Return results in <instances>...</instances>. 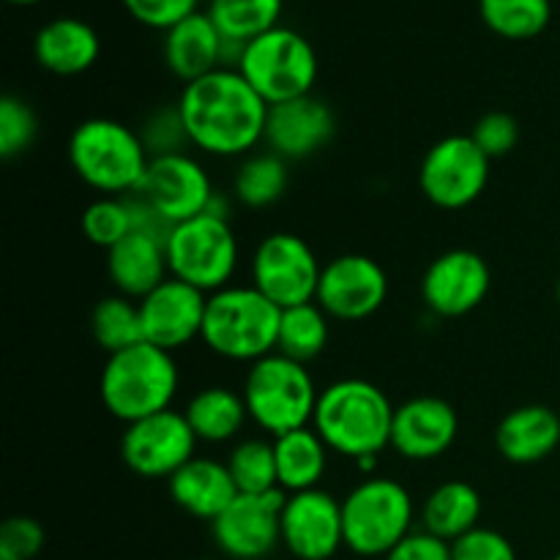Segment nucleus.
Returning a JSON list of instances; mask_svg holds the SVG:
<instances>
[{
	"mask_svg": "<svg viewBox=\"0 0 560 560\" xmlns=\"http://www.w3.org/2000/svg\"><path fill=\"white\" fill-rule=\"evenodd\" d=\"M178 113L191 148L208 156H246L266 140L268 104L238 69H217L184 85Z\"/></svg>",
	"mask_w": 560,
	"mask_h": 560,
	"instance_id": "f257e3e1",
	"label": "nucleus"
},
{
	"mask_svg": "<svg viewBox=\"0 0 560 560\" xmlns=\"http://www.w3.org/2000/svg\"><path fill=\"white\" fill-rule=\"evenodd\" d=\"M394 413L397 408L375 383L345 377L323 388L312 427L334 454L350 459L377 457L392 446Z\"/></svg>",
	"mask_w": 560,
	"mask_h": 560,
	"instance_id": "f03ea898",
	"label": "nucleus"
},
{
	"mask_svg": "<svg viewBox=\"0 0 560 560\" xmlns=\"http://www.w3.org/2000/svg\"><path fill=\"white\" fill-rule=\"evenodd\" d=\"M180 386L178 361L170 350L140 342L107 355L98 381L104 408L124 424L170 410Z\"/></svg>",
	"mask_w": 560,
	"mask_h": 560,
	"instance_id": "7ed1b4c3",
	"label": "nucleus"
},
{
	"mask_svg": "<svg viewBox=\"0 0 560 560\" xmlns=\"http://www.w3.org/2000/svg\"><path fill=\"white\" fill-rule=\"evenodd\" d=\"M69 162L82 184L104 197H126L140 189L151 164L140 131L113 118H88L71 131Z\"/></svg>",
	"mask_w": 560,
	"mask_h": 560,
	"instance_id": "20e7f679",
	"label": "nucleus"
},
{
	"mask_svg": "<svg viewBox=\"0 0 560 560\" xmlns=\"http://www.w3.org/2000/svg\"><path fill=\"white\" fill-rule=\"evenodd\" d=\"M282 310L252 284H228L208 295L202 342L228 361H255L277 353Z\"/></svg>",
	"mask_w": 560,
	"mask_h": 560,
	"instance_id": "39448f33",
	"label": "nucleus"
},
{
	"mask_svg": "<svg viewBox=\"0 0 560 560\" xmlns=\"http://www.w3.org/2000/svg\"><path fill=\"white\" fill-rule=\"evenodd\" d=\"M241 394L249 421H255L266 435L282 438L301 427H312L320 388L315 386L306 364L271 353L249 364Z\"/></svg>",
	"mask_w": 560,
	"mask_h": 560,
	"instance_id": "423d86ee",
	"label": "nucleus"
},
{
	"mask_svg": "<svg viewBox=\"0 0 560 560\" xmlns=\"http://www.w3.org/2000/svg\"><path fill=\"white\" fill-rule=\"evenodd\" d=\"M410 492L386 476H366L342 498L345 547L359 558H386L413 534Z\"/></svg>",
	"mask_w": 560,
	"mask_h": 560,
	"instance_id": "0eeeda50",
	"label": "nucleus"
},
{
	"mask_svg": "<svg viewBox=\"0 0 560 560\" xmlns=\"http://www.w3.org/2000/svg\"><path fill=\"white\" fill-rule=\"evenodd\" d=\"M235 69L273 107L310 96L317 82V52L304 33L277 25L246 44Z\"/></svg>",
	"mask_w": 560,
	"mask_h": 560,
	"instance_id": "6e6552de",
	"label": "nucleus"
},
{
	"mask_svg": "<svg viewBox=\"0 0 560 560\" xmlns=\"http://www.w3.org/2000/svg\"><path fill=\"white\" fill-rule=\"evenodd\" d=\"M167 262L170 277L206 295L228 288L238 271V238L230 219L200 213L175 224L167 235Z\"/></svg>",
	"mask_w": 560,
	"mask_h": 560,
	"instance_id": "1a4fd4ad",
	"label": "nucleus"
},
{
	"mask_svg": "<svg viewBox=\"0 0 560 560\" xmlns=\"http://www.w3.org/2000/svg\"><path fill=\"white\" fill-rule=\"evenodd\" d=\"M492 159L470 135H448L424 153L419 186L432 206L459 211L485 195L490 184Z\"/></svg>",
	"mask_w": 560,
	"mask_h": 560,
	"instance_id": "9d476101",
	"label": "nucleus"
},
{
	"mask_svg": "<svg viewBox=\"0 0 560 560\" xmlns=\"http://www.w3.org/2000/svg\"><path fill=\"white\" fill-rule=\"evenodd\" d=\"M249 273L252 288L260 290L279 310H290L315 301L323 266L301 235L271 233L257 244Z\"/></svg>",
	"mask_w": 560,
	"mask_h": 560,
	"instance_id": "9b49d317",
	"label": "nucleus"
},
{
	"mask_svg": "<svg viewBox=\"0 0 560 560\" xmlns=\"http://www.w3.org/2000/svg\"><path fill=\"white\" fill-rule=\"evenodd\" d=\"M197 435L184 410H162L148 419L126 424L120 438V459L142 479H170L197 457Z\"/></svg>",
	"mask_w": 560,
	"mask_h": 560,
	"instance_id": "f8f14e48",
	"label": "nucleus"
},
{
	"mask_svg": "<svg viewBox=\"0 0 560 560\" xmlns=\"http://www.w3.org/2000/svg\"><path fill=\"white\" fill-rule=\"evenodd\" d=\"M135 195L175 228V224L206 213L217 189H213L206 167L191 153L180 151L153 156Z\"/></svg>",
	"mask_w": 560,
	"mask_h": 560,
	"instance_id": "ddd939ff",
	"label": "nucleus"
},
{
	"mask_svg": "<svg viewBox=\"0 0 560 560\" xmlns=\"http://www.w3.org/2000/svg\"><path fill=\"white\" fill-rule=\"evenodd\" d=\"M282 490L238 495L211 523L213 541L230 560H262L282 545Z\"/></svg>",
	"mask_w": 560,
	"mask_h": 560,
	"instance_id": "4468645a",
	"label": "nucleus"
},
{
	"mask_svg": "<svg viewBox=\"0 0 560 560\" xmlns=\"http://www.w3.org/2000/svg\"><path fill=\"white\" fill-rule=\"evenodd\" d=\"M388 295V277L381 262L366 255H339L323 266L315 301L334 320L372 317Z\"/></svg>",
	"mask_w": 560,
	"mask_h": 560,
	"instance_id": "2eb2a0df",
	"label": "nucleus"
},
{
	"mask_svg": "<svg viewBox=\"0 0 560 560\" xmlns=\"http://www.w3.org/2000/svg\"><path fill=\"white\" fill-rule=\"evenodd\" d=\"M282 545L295 560H331L345 547L342 501L320 487L288 495Z\"/></svg>",
	"mask_w": 560,
	"mask_h": 560,
	"instance_id": "dca6fc26",
	"label": "nucleus"
},
{
	"mask_svg": "<svg viewBox=\"0 0 560 560\" xmlns=\"http://www.w3.org/2000/svg\"><path fill=\"white\" fill-rule=\"evenodd\" d=\"M492 273L485 257L470 249L443 252L421 279L427 310L441 317H465L485 304Z\"/></svg>",
	"mask_w": 560,
	"mask_h": 560,
	"instance_id": "f3484780",
	"label": "nucleus"
},
{
	"mask_svg": "<svg viewBox=\"0 0 560 560\" xmlns=\"http://www.w3.org/2000/svg\"><path fill=\"white\" fill-rule=\"evenodd\" d=\"M206 306L208 295L202 290L191 288L175 277L164 279L153 293L140 299L145 342L170 350V353L186 348L202 337Z\"/></svg>",
	"mask_w": 560,
	"mask_h": 560,
	"instance_id": "a211bd4d",
	"label": "nucleus"
},
{
	"mask_svg": "<svg viewBox=\"0 0 560 560\" xmlns=\"http://www.w3.org/2000/svg\"><path fill=\"white\" fill-rule=\"evenodd\" d=\"M337 131V118L331 107L315 93L293 98V102L268 107L266 145L268 151L282 156L284 162H301L315 156L331 142Z\"/></svg>",
	"mask_w": 560,
	"mask_h": 560,
	"instance_id": "6ab92c4d",
	"label": "nucleus"
},
{
	"mask_svg": "<svg viewBox=\"0 0 560 560\" xmlns=\"http://www.w3.org/2000/svg\"><path fill=\"white\" fill-rule=\"evenodd\" d=\"M459 435L457 410L441 397H413L394 413L392 448L410 463L443 457Z\"/></svg>",
	"mask_w": 560,
	"mask_h": 560,
	"instance_id": "aec40b11",
	"label": "nucleus"
},
{
	"mask_svg": "<svg viewBox=\"0 0 560 560\" xmlns=\"http://www.w3.org/2000/svg\"><path fill=\"white\" fill-rule=\"evenodd\" d=\"M107 273L120 295L140 301L170 279L167 238L151 230H131L107 252Z\"/></svg>",
	"mask_w": 560,
	"mask_h": 560,
	"instance_id": "412c9836",
	"label": "nucleus"
},
{
	"mask_svg": "<svg viewBox=\"0 0 560 560\" xmlns=\"http://www.w3.org/2000/svg\"><path fill=\"white\" fill-rule=\"evenodd\" d=\"M98 52H102V38L96 27L80 16H58L44 22L33 36V58L49 74H85L98 60Z\"/></svg>",
	"mask_w": 560,
	"mask_h": 560,
	"instance_id": "4be33fe9",
	"label": "nucleus"
},
{
	"mask_svg": "<svg viewBox=\"0 0 560 560\" xmlns=\"http://www.w3.org/2000/svg\"><path fill=\"white\" fill-rule=\"evenodd\" d=\"M162 55L170 74L189 85L211 71L224 69V36L206 11H197L164 33Z\"/></svg>",
	"mask_w": 560,
	"mask_h": 560,
	"instance_id": "5701e85b",
	"label": "nucleus"
},
{
	"mask_svg": "<svg viewBox=\"0 0 560 560\" xmlns=\"http://www.w3.org/2000/svg\"><path fill=\"white\" fill-rule=\"evenodd\" d=\"M167 487L175 506L206 523H213L238 498L228 463L211 457L189 459L178 474L170 476Z\"/></svg>",
	"mask_w": 560,
	"mask_h": 560,
	"instance_id": "b1692460",
	"label": "nucleus"
},
{
	"mask_svg": "<svg viewBox=\"0 0 560 560\" xmlns=\"http://www.w3.org/2000/svg\"><path fill=\"white\" fill-rule=\"evenodd\" d=\"M495 446L514 465H536L560 446V416L547 405H523L501 419Z\"/></svg>",
	"mask_w": 560,
	"mask_h": 560,
	"instance_id": "393cba45",
	"label": "nucleus"
},
{
	"mask_svg": "<svg viewBox=\"0 0 560 560\" xmlns=\"http://www.w3.org/2000/svg\"><path fill=\"white\" fill-rule=\"evenodd\" d=\"M481 512H485V503L474 485L459 479L443 481L427 495L421 506V530L454 545L465 534L479 528Z\"/></svg>",
	"mask_w": 560,
	"mask_h": 560,
	"instance_id": "a878e982",
	"label": "nucleus"
},
{
	"mask_svg": "<svg viewBox=\"0 0 560 560\" xmlns=\"http://www.w3.org/2000/svg\"><path fill=\"white\" fill-rule=\"evenodd\" d=\"M328 452L315 427H301L282 438H273V454H277L279 490L284 495L304 490H317L328 470Z\"/></svg>",
	"mask_w": 560,
	"mask_h": 560,
	"instance_id": "bb28decb",
	"label": "nucleus"
},
{
	"mask_svg": "<svg viewBox=\"0 0 560 560\" xmlns=\"http://www.w3.org/2000/svg\"><path fill=\"white\" fill-rule=\"evenodd\" d=\"M191 432L200 443H230L249 421L244 394L228 386H208L189 399L184 410Z\"/></svg>",
	"mask_w": 560,
	"mask_h": 560,
	"instance_id": "cd10ccee",
	"label": "nucleus"
},
{
	"mask_svg": "<svg viewBox=\"0 0 560 560\" xmlns=\"http://www.w3.org/2000/svg\"><path fill=\"white\" fill-rule=\"evenodd\" d=\"M284 0H208L206 14L228 42L249 44L282 25Z\"/></svg>",
	"mask_w": 560,
	"mask_h": 560,
	"instance_id": "c85d7f7f",
	"label": "nucleus"
},
{
	"mask_svg": "<svg viewBox=\"0 0 560 560\" xmlns=\"http://www.w3.org/2000/svg\"><path fill=\"white\" fill-rule=\"evenodd\" d=\"M328 320H331V317L323 312V306L317 304V301L282 310L277 353L288 355V359L299 361V364L315 361L317 355L328 348V337H331Z\"/></svg>",
	"mask_w": 560,
	"mask_h": 560,
	"instance_id": "c756f323",
	"label": "nucleus"
},
{
	"mask_svg": "<svg viewBox=\"0 0 560 560\" xmlns=\"http://www.w3.org/2000/svg\"><path fill=\"white\" fill-rule=\"evenodd\" d=\"M288 184V162L282 156L271 151L249 153L235 173L233 195L241 206L260 211V208H271L273 202L282 200Z\"/></svg>",
	"mask_w": 560,
	"mask_h": 560,
	"instance_id": "7c9ffc66",
	"label": "nucleus"
},
{
	"mask_svg": "<svg viewBox=\"0 0 560 560\" xmlns=\"http://www.w3.org/2000/svg\"><path fill=\"white\" fill-rule=\"evenodd\" d=\"M91 334L107 355L145 342L140 301L120 293L102 299L91 312Z\"/></svg>",
	"mask_w": 560,
	"mask_h": 560,
	"instance_id": "2f4dec72",
	"label": "nucleus"
},
{
	"mask_svg": "<svg viewBox=\"0 0 560 560\" xmlns=\"http://www.w3.org/2000/svg\"><path fill=\"white\" fill-rule=\"evenodd\" d=\"M479 14L495 36L528 42L550 25L552 0H479Z\"/></svg>",
	"mask_w": 560,
	"mask_h": 560,
	"instance_id": "473e14b6",
	"label": "nucleus"
},
{
	"mask_svg": "<svg viewBox=\"0 0 560 560\" xmlns=\"http://www.w3.org/2000/svg\"><path fill=\"white\" fill-rule=\"evenodd\" d=\"M228 470L238 487V495H262V492L279 490L273 441L246 438L235 443L228 457Z\"/></svg>",
	"mask_w": 560,
	"mask_h": 560,
	"instance_id": "72a5a7b5",
	"label": "nucleus"
},
{
	"mask_svg": "<svg viewBox=\"0 0 560 560\" xmlns=\"http://www.w3.org/2000/svg\"><path fill=\"white\" fill-rule=\"evenodd\" d=\"M82 235L98 249L109 252L115 244L126 238L131 230H137L135 206L131 197H98L82 211Z\"/></svg>",
	"mask_w": 560,
	"mask_h": 560,
	"instance_id": "f704fd0d",
	"label": "nucleus"
},
{
	"mask_svg": "<svg viewBox=\"0 0 560 560\" xmlns=\"http://www.w3.org/2000/svg\"><path fill=\"white\" fill-rule=\"evenodd\" d=\"M38 135V118L27 102L20 96L0 98V156H22Z\"/></svg>",
	"mask_w": 560,
	"mask_h": 560,
	"instance_id": "c9c22d12",
	"label": "nucleus"
},
{
	"mask_svg": "<svg viewBox=\"0 0 560 560\" xmlns=\"http://www.w3.org/2000/svg\"><path fill=\"white\" fill-rule=\"evenodd\" d=\"M140 137L142 142H145L151 159L167 156V153H180L191 145L189 135H186L184 118H180L178 113V104L153 113L151 118L145 120V126H142Z\"/></svg>",
	"mask_w": 560,
	"mask_h": 560,
	"instance_id": "e433bc0d",
	"label": "nucleus"
},
{
	"mask_svg": "<svg viewBox=\"0 0 560 560\" xmlns=\"http://www.w3.org/2000/svg\"><path fill=\"white\" fill-rule=\"evenodd\" d=\"M120 3L129 11L131 20L164 33L200 11V0H120Z\"/></svg>",
	"mask_w": 560,
	"mask_h": 560,
	"instance_id": "4c0bfd02",
	"label": "nucleus"
},
{
	"mask_svg": "<svg viewBox=\"0 0 560 560\" xmlns=\"http://www.w3.org/2000/svg\"><path fill=\"white\" fill-rule=\"evenodd\" d=\"M476 145L487 153L490 159H503L517 148L520 142V124L514 115L509 113H487L476 120L474 131H470Z\"/></svg>",
	"mask_w": 560,
	"mask_h": 560,
	"instance_id": "58836bf2",
	"label": "nucleus"
},
{
	"mask_svg": "<svg viewBox=\"0 0 560 560\" xmlns=\"http://www.w3.org/2000/svg\"><path fill=\"white\" fill-rule=\"evenodd\" d=\"M42 523L33 517H9L0 525V560H33L44 550Z\"/></svg>",
	"mask_w": 560,
	"mask_h": 560,
	"instance_id": "ea45409f",
	"label": "nucleus"
},
{
	"mask_svg": "<svg viewBox=\"0 0 560 560\" xmlns=\"http://www.w3.org/2000/svg\"><path fill=\"white\" fill-rule=\"evenodd\" d=\"M454 560H517L512 541L498 530L479 525L452 545Z\"/></svg>",
	"mask_w": 560,
	"mask_h": 560,
	"instance_id": "a19ab883",
	"label": "nucleus"
},
{
	"mask_svg": "<svg viewBox=\"0 0 560 560\" xmlns=\"http://www.w3.org/2000/svg\"><path fill=\"white\" fill-rule=\"evenodd\" d=\"M383 560H454L452 545L427 530H413Z\"/></svg>",
	"mask_w": 560,
	"mask_h": 560,
	"instance_id": "79ce46f5",
	"label": "nucleus"
},
{
	"mask_svg": "<svg viewBox=\"0 0 560 560\" xmlns=\"http://www.w3.org/2000/svg\"><path fill=\"white\" fill-rule=\"evenodd\" d=\"M9 3H14V5H36V3H44V0H9Z\"/></svg>",
	"mask_w": 560,
	"mask_h": 560,
	"instance_id": "37998d69",
	"label": "nucleus"
},
{
	"mask_svg": "<svg viewBox=\"0 0 560 560\" xmlns=\"http://www.w3.org/2000/svg\"><path fill=\"white\" fill-rule=\"evenodd\" d=\"M556 295H558V304H560V277H558V284H556Z\"/></svg>",
	"mask_w": 560,
	"mask_h": 560,
	"instance_id": "c03bdc74",
	"label": "nucleus"
},
{
	"mask_svg": "<svg viewBox=\"0 0 560 560\" xmlns=\"http://www.w3.org/2000/svg\"><path fill=\"white\" fill-rule=\"evenodd\" d=\"M552 560H560V552H558V556H556V558H552Z\"/></svg>",
	"mask_w": 560,
	"mask_h": 560,
	"instance_id": "a18cd8bd",
	"label": "nucleus"
},
{
	"mask_svg": "<svg viewBox=\"0 0 560 560\" xmlns=\"http://www.w3.org/2000/svg\"><path fill=\"white\" fill-rule=\"evenodd\" d=\"M202 560H217V558H202Z\"/></svg>",
	"mask_w": 560,
	"mask_h": 560,
	"instance_id": "49530a36",
	"label": "nucleus"
}]
</instances>
